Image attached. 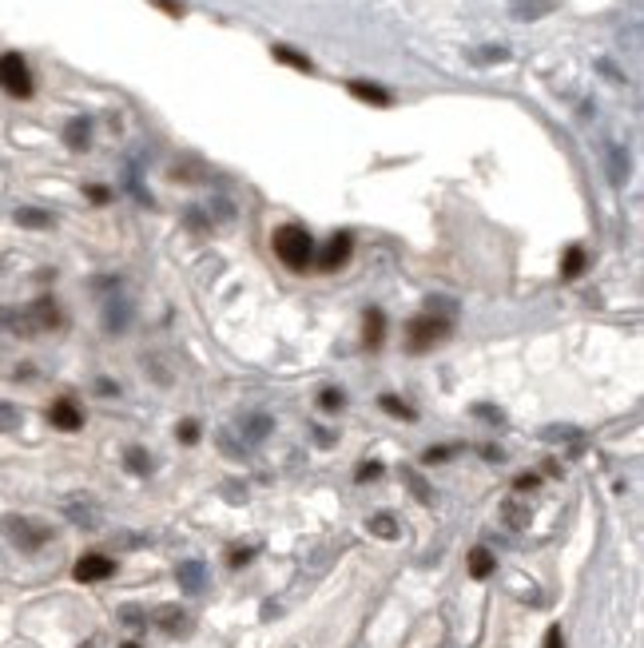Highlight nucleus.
Segmentation results:
<instances>
[{
    "mask_svg": "<svg viewBox=\"0 0 644 648\" xmlns=\"http://www.w3.org/2000/svg\"><path fill=\"white\" fill-rule=\"evenodd\" d=\"M270 247H275V255L291 271H307L310 259H315V239H310V231L307 227H299V223L278 227V231L270 235Z\"/></svg>",
    "mask_w": 644,
    "mask_h": 648,
    "instance_id": "obj_2",
    "label": "nucleus"
},
{
    "mask_svg": "<svg viewBox=\"0 0 644 648\" xmlns=\"http://www.w3.org/2000/svg\"><path fill=\"white\" fill-rule=\"evenodd\" d=\"M494 565H497V561H494V553H489L486 545H478V549L470 553V577H473V581H486V577L494 573Z\"/></svg>",
    "mask_w": 644,
    "mask_h": 648,
    "instance_id": "obj_14",
    "label": "nucleus"
},
{
    "mask_svg": "<svg viewBox=\"0 0 644 648\" xmlns=\"http://www.w3.org/2000/svg\"><path fill=\"white\" fill-rule=\"evenodd\" d=\"M533 485H537V477H533V474H521V477H517V490H533Z\"/></svg>",
    "mask_w": 644,
    "mask_h": 648,
    "instance_id": "obj_36",
    "label": "nucleus"
},
{
    "mask_svg": "<svg viewBox=\"0 0 644 648\" xmlns=\"http://www.w3.org/2000/svg\"><path fill=\"white\" fill-rule=\"evenodd\" d=\"M378 474H382V466H378V462H362L354 477H358V482H370V477H378Z\"/></svg>",
    "mask_w": 644,
    "mask_h": 648,
    "instance_id": "obj_29",
    "label": "nucleus"
},
{
    "mask_svg": "<svg viewBox=\"0 0 644 648\" xmlns=\"http://www.w3.org/2000/svg\"><path fill=\"white\" fill-rule=\"evenodd\" d=\"M402 477H406V485H410V490H414V498H418V501H426V506H430V501H434V493H430V485L422 482V477L414 474V470H406Z\"/></svg>",
    "mask_w": 644,
    "mask_h": 648,
    "instance_id": "obj_23",
    "label": "nucleus"
},
{
    "mask_svg": "<svg viewBox=\"0 0 644 648\" xmlns=\"http://www.w3.org/2000/svg\"><path fill=\"white\" fill-rule=\"evenodd\" d=\"M478 60H510V53H505V48H486Z\"/></svg>",
    "mask_w": 644,
    "mask_h": 648,
    "instance_id": "obj_33",
    "label": "nucleus"
},
{
    "mask_svg": "<svg viewBox=\"0 0 644 648\" xmlns=\"http://www.w3.org/2000/svg\"><path fill=\"white\" fill-rule=\"evenodd\" d=\"M68 517H72L76 525H88V530L100 522V517H96V509H92V506H80V501H72V506H68Z\"/></svg>",
    "mask_w": 644,
    "mask_h": 648,
    "instance_id": "obj_20",
    "label": "nucleus"
},
{
    "mask_svg": "<svg viewBox=\"0 0 644 648\" xmlns=\"http://www.w3.org/2000/svg\"><path fill=\"white\" fill-rule=\"evenodd\" d=\"M20 422V417H16V410L8 402H0V430H12V425Z\"/></svg>",
    "mask_w": 644,
    "mask_h": 648,
    "instance_id": "obj_28",
    "label": "nucleus"
},
{
    "mask_svg": "<svg viewBox=\"0 0 644 648\" xmlns=\"http://www.w3.org/2000/svg\"><path fill=\"white\" fill-rule=\"evenodd\" d=\"M350 96L366 100V104H378V108H390V104H394V96H390V92L374 88V84H366V80H354V84H350Z\"/></svg>",
    "mask_w": 644,
    "mask_h": 648,
    "instance_id": "obj_13",
    "label": "nucleus"
},
{
    "mask_svg": "<svg viewBox=\"0 0 644 648\" xmlns=\"http://www.w3.org/2000/svg\"><path fill=\"white\" fill-rule=\"evenodd\" d=\"M175 581H180L183 593H203L207 589V565H203V561H183V565L175 569Z\"/></svg>",
    "mask_w": 644,
    "mask_h": 648,
    "instance_id": "obj_7",
    "label": "nucleus"
},
{
    "mask_svg": "<svg viewBox=\"0 0 644 648\" xmlns=\"http://www.w3.org/2000/svg\"><path fill=\"white\" fill-rule=\"evenodd\" d=\"M0 530L8 533V541H12V545H20V549H40V545L52 537L44 525L28 522V517H4V522H0Z\"/></svg>",
    "mask_w": 644,
    "mask_h": 648,
    "instance_id": "obj_4",
    "label": "nucleus"
},
{
    "mask_svg": "<svg viewBox=\"0 0 644 648\" xmlns=\"http://www.w3.org/2000/svg\"><path fill=\"white\" fill-rule=\"evenodd\" d=\"M76 581L80 585H92V581H104V577H112L116 573V561L112 557H104V553H84L80 561H76Z\"/></svg>",
    "mask_w": 644,
    "mask_h": 648,
    "instance_id": "obj_5",
    "label": "nucleus"
},
{
    "mask_svg": "<svg viewBox=\"0 0 644 648\" xmlns=\"http://www.w3.org/2000/svg\"><path fill=\"white\" fill-rule=\"evenodd\" d=\"M318 406H322V410H326V414H334V410H342V406H346V398H342V390H322V394H318Z\"/></svg>",
    "mask_w": 644,
    "mask_h": 648,
    "instance_id": "obj_25",
    "label": "nucleus"
},
{
    "mask_svg": "<svg viewBox=\"0 0 644 648\" xmlns=\"http://www.w3.org/2000/svg\"><path fill=\"white\" fill-rule=\"evenodd\" d=\"M251 557H255V549H231V557L227 561H231V565H247Z\"/></svg>",
    "mask_w": 644,
    "mask_h": 648,
    "instance_id": "obj_30",
    "label": "nucleus"
},
{
    "mask_svg": "<svg viewBox=\"0 0 644 648\" xmlns=\"http://www.w3.org/2000/svg\"><path fill=\"white\" fill-rule=\"evenodd\" d=\"M378 402H382V410H386V414L402 417V422H414V417H418V414L410 410V406L402 402V398H394V394H382V398H378Z\"/></svg>",
    "mask_w": 644,
    "mask_h": 648,
    "instance_id": "obj_19",
    "label": "nucleus"
},
{
    "mask_svg": "<svg viewBox=\"0 0 644 648\" xmlns=\"http://www.w3.org/2000/svg\"><path fill=\"white\" fill-rule=\"evenodd\" d=\"M370 533L382 537V541H394V537H398V522L390 514H374V517H370Z\"/></svg>",
    "mask_w": 644,
    "mask_h": 648,
    "instance_id": "obj_18",
    "label": "nucleus"
},
{
    "mask_svg": "<svg viewBox=\"0 0 644 648\" xmlns=\"http://www.w3.org/2000/svg\"><path fill=\"white\" fill-rule=\"evenodd\" d=\"M553 8H557V0H517L513 16L517 20H541V16H549Z\"/></svg>",
    "mask_w": 644,
    "mask_h": 648,
    "instance_id": "obj_12",
    "label": "nucleus"
},
{
    "mask_svg": "<svg viewBox=\"0 0 644 648\" xmlns=\"http://www.w3.org/2000/svg\"><path fill=\"white\" fill-rule=\"evenodd\" d=\"M584 259H589V255H584V247H569V251H565V259H561V279H577L584 271Z\"/></svg>",
    "mask_w": 644,
    "mask_h": 648,
    "instance_id": "obj_16",
    "label": "nucleus"
},
{
    "mask_svg": "<svg viewBox=\"0 0 644 648\" xmlns=\"http://www.w3.org/2000/svg\"><path fill=\"white\" fill-rule=\"evenodd\" d=\"M270 53H275V60H278V64H291V68H299V72H310V68H315L307 56H299V53H294V48H286V45H275V48H270Z\"/></svg>",
    "mask_w": 644,
    "mask_h": 648,
    "instance_id": "obj_17",
    "label": "nucleus"
},
{
    "mask_svg": "<svg viewBox=\"0 0 644 648\" xmlns=\"http://www.w3.org/2000/svg\"><path fill=\"white\" fill-rule=\"evenodd\" d=\"M350 251H354V239L346 235V231H338V235L326 243V251L318 255V267H322V271H338L346 259H350Z\"/></svg>",
    "mask_w": 644,
    "mask_h": 648,
    "instance_id": "obj_6",
    "label": "nucleus"
},
{
    "mask_svg": "<svg viewBox=\"0 0 644 648\" xmlns=\"http://www.w3.org/2000/svg\"><path fill=\"white\" fill-rule=\"evenodd\" d=\"M16 223L20 227H48L52 219L44 215V211H32V207H24V211H16Z\"/></svg>",
    "mask_w": 644,
    "mask_h": 648,
    "instance_id": "obj_24",
    "label": "nucleus"
},
{
    "mask_svg": "<svg viewBox=\"0 0 644 648\" xmlns=\"http://www.w3.org/2000/svg\"><path fill=\"white\" fill-rule=\"evenodd\" d=\"M545 648H565V641H561V628H557V625L545 633Z\"/></svg>",
    "mask_w": 644,
    "mask_h": 648,
    "instance_id": "obj_31",
    "label": "nucleus"
},
{
    "mask_svg": "<svg viewBox=\"0 0 644 648\" xmlns=\"http://www.w3.org/2000/svg\"><path fill=\"white\" fill-rule=\"evenodd\" d=\"M382 335H386L382 311H366V346H370V351H378V346H382Z\"/></svg>",
    "mask_w": 644,
    "mask_h": 648,
    "instance_id": "obj_15",
    "label": "nucleus"
},
{
    "mask_svg": "<svg viewBox=\"0 0 644 648\" xmlns=\"http://www.w3.org/2000/svg\"><path fill=\"white\" fill-rule=\"evenodd\" d=\"M454 450H430L426 454V466H434V462H446V458H450Z\"/></svg>",
    "mask_w": 644,
    "mask_h": 648,
    "instance_id": "obj_32",
    "label": "nucleus"
},
{
    "mask_svg": "<svg viewBox=\"0 0 644 648\" xmlns=\"http://www.w3.org/2000/svg\"><path fill=\"white\" fill-rule=\"evenodd\" d=\"M175 438H180L183 446H195V441H199V422H180L175 425Z\"/></svg>",
    "mask_w": 644,
    "mask_h": 648,
    "instance_id": "obj_26",
    "label": "nucleus"
},
{
    "mask_svg": "<svg viewBox=\"0 0 644 648\" xmlns=\"http://www.w3.org/2000/svg\"><path fill=\"white\" fill-rule=\"evenodd\" d=\"M478 414H481V417H489V422H505L502 410H489V406H478Z\"/></svg>",
    "mask_w": 644,
    "mask_h": 648,
    "instance_id": "obj_35",
    "label": "nucleus"
},
{
    "mask_svg": "<svg viewBox=\"0 0 644 648\" xmlns=\"http://www.w3.org/2000/svg\"><path fill=\"white\" fill-rule=\"evenodd\" d=\"M124 648H140V644H135V641H128V644H124Z\"/></svg>",
    "mask_w": 644,
    "mask_h": 648,
    "instance_id": "obj_37",
    "label": "nucleus"
},
{
    "mask_svg": "<svg viewBox=\"0 0 644 648\" xmlns=\"http://www.w3.org/2000/svg\"><path fill=\"white\" fill-rule=\"evenodd\" d=\"M239 430H243V438H247L243 446H259V441L275 430V422H270L267 414H243L239 417Z\"/></svg>",
    "mask_w": 644,
    "mask_h": 648,
    "instance_id": "obj_8",
    "label": "nucleus"
},
{
    "mask_svg": "<svg viewBox=\"0 0 644 648\" xmlns=\"http://www.w3.org/2000/svg\"><path fill=\"white\" fill-rule=\"evenodd\" d=\"M128 322H132V306L128 303H108V311H104V330L108 335H124Z\"/></svg>",
    "mask_w": 644,
    "mask_h": 648,
    "instance_id": "obj_10",
    "label": "nucleus"
},
{
    "mask_svg": "<svg viewBox=\"0 0 644 648\" xmlns=\"http://www.w3.org/2000/svg\"><path fill=\"white\" fill-rule=\"evenodd\" d=\"M124 462H128V470H132V474H140V477H143V474H151V458L143 454V450H135V446L128 450V454H124Z\"/></svg>",
    "mask_w": 644,
    "mask_h": 648,
    "instance_id": "obj_21",
    "label": "nucleus"
},
{
    "mask_svg": "<svg viewBox=\"0 0 644 648\" xmlns=\"http://www.w3.org/2000/svg\"><path fill=\"white\" fill-rule=\"evenodd\" d=\"M64 143L72 151H88V143H92V124H88V119H84V116L72 119V124L64 127Z\"/></svg>",
    "mask_w": 644,
    "mask_h": 648,
    "instance_id": "obj_11",
    "label": "nucleus"
},
{
    "mask_svg": "<svg viewBox=\"0 0 644 648\" xmlns=\"http://www.w3.org/2000/svg\"><path fill=\"white\" fill-rule=\"evenodd\" d=\"M505 522H510L513 530H521V525H529V514H521V509L510 501V506H505Z\"/></svg>",
    "mask_w": 644,
    "mask_h": 648,
    "instance_id": "obj_27",
    "label": "nucleus"
},
{
    "mask_svg": "<svg viewBox=\"0 0 644 648\" xmlns=\"http://www.w3.org/2000/svg\"><path fill=\"white\" fill-rule=\"evenodd\" d=\"M159 625H164L167 633H188V617H183V612H175V609L159 612Z\"/></svg>",
    "mask_w": 644,
    "mask_h": 648,
    "instance_id": "obj_22",
    "label": "nucleus"
},
{
    "mask_svg": "<svg viewBox=\"0 0 644 648\" xmlns=\"http://www.w3.org/2000/svg\"><path fill=\"white\" fill-rule=\"evenodd\" d=\"M88 199H96V203H108V187H88Z\"/></svg>",
    "mask_w": 644,
    "mask_h": 648,
    "instance_id": "obj_34",
    "label": "nucleus"
},
{
    "mask_svg": "<svg viewBox=\"0 0 644 648\" xmlns=\"http://www.w3.org/2000/svg\"><path fill=\"white\" fill-rule=\"evenodd\" d=\"M450 330H454V303L438 298V303H430L426 314H418V319L406 327V338H410L406 346H410L414 354H422V351H430L434 343H442Z\"/></svg>",
    "mask_w": 644,
    "mask_h": 648,
    "instance_id": "obj_1",
    "label": "nucleus"
},
{
    "mask_svg": "<svg viewBox=\"0 0 644 648\" xmlns=\"http://www.w3.org/2000/svg\"><path fill=\"white\" fill-rule=\"evenodd\" d=\"M0 88H4L8 96H20V100L32 96V72L16 53L0 56Z\"/></svg>",
    "mask_w": 644,
    "mask_h": 648,
    "instance_id": "obj_3",
    "label": "nucleus"
},
{
    "mask_svg": "<svg viewBox=\"0 0 644 648\" xmlns=\"http://www.w3.org/2000/svg\"><path fill=\"white\" fill-rule=\"evenodd\" d=\"M48 422H52L56 430L72 433V430H80V425H84V414L76 410L72 402H52V410H48Z\"/></svg>",
    "mask_w": 644,
    "mask_h": 648,
    "instance_id": "obj_9",
    "label": "nucleus"
}]
</instances>
